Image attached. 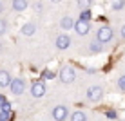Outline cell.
<instances>
[{"label":"cell","mask_w":125,"mask_h":121,"mask_svg":"<svg viewBox=\"0 0 125 121\" xmlns=\"http://www.w3.org/2000/svg\"><path fill=\"white\" fill-rule=\"evenodd\" d=\"M67 116H69V110L63 105H58V107L53 109V119L54 121H65Z\"/></svg>","instance_id":"obj_7"},{"label":"cell","mask_w":125,"mask_h":121,"mask_svg":"<svg viewBox=\"0 0 125 121\" xmlns=\"http://www.w3.org/2000/svg\"><path fill=\"white\" fill-rule=\"evenodd\" d=\"M45 90H47V87H45V83H44V80H40V81H34V83L31 85V94L34 98H42L45 94Z\"/></svg>","instance_id":"obj_6"},{"label":"cell","mask_w":125,"mask_h":121,"mask_svg":"<svg viewBox=\"0 0 125 121\" xmlns=\"http://www.w3.org/2000/svg\"><path fill=\"white\" fill-rule=\"evenodd\" d=\"M51 2H53V4H58V2H62V0H51Z\"/></svg>","instance_id":"obj_27"},{"label":"cell","mask_w":125,"mask_h":121,"mask_svg":"<svg viewBox=\"0 0 125 121\" xmlns=\"http://www.w3.org/2000/svg\"><path fill=\"white\" fill-rule=\"evenodd\" d=\"M54 45H56V49L60 51H65L71 47V38L67 36V34H60V36H56V40H54Z\"/></svg>","instance_id":"obj_8"},{"label":"cell","mask_w":125,"mask_h":121,"mask_svg":"<svg viewBox=\"0 0 125 121\" xmlns=\"http://www.w3.org/2000/svg\"><path fill=\"white\" fill-rule=\"evenodd\" d=\"M74 22H76V20L73 18V16H63L62 22H60V27H62L63 31H67V29H73V27H74Z\"/></svg>","instance_id":"obj_10"},{"label":"cell","mask_w":125,"mask_h":121,"mask_svg":"<svg viewBox=\"0 0 125 121\" xmlns=\"http://www.w3.org/2000/svg\"><path fill=\"white\" fill-rule=\"evenodd\" d=\"M34 11H36V13H42V11H44V4H42V2H36V4H34Z\"/></svg>","instance_id":"obj_23"},{"label":"cell","mask_w":125,"mask_h":121,"mask_svg":"<svg viewBox=\"0 0 125 121\" xmlns=\"http://www.w3.org/2000/svg\"><path fill=\"white\" fill-rule=\"evenodd\" d=\"M89 51H91V53H94V54H98V53H102V51H103V45H102L98 40H94V42H91V44H89Z\"/></svg>","instance_id":"obj_13"},{"label":"cell","mask_w":125,"mask_h":121,"mask_svg":"<svg viewBox=\"0 0 125 121\" xmlns=\"http://www.w3.org/2000/svg\"><path fill=\"white\" fill-rule=\"evenodd\" d=\"M42 78H44V80H54V78H56V74H54L53 71H49V69H47V71L42 72Z\"/></svg>","instance_id":"obj_19"},{"label":"cell","mask_w":125,"mask_h":121,"mask_svg":"<svg viewBox=\"0 0 125 121\" xmlns=\"http://www.w3.org/2000/svg\"><path fill=\"white\" fill-rule=\"evenodd\" d=\"M120 33H122V38H123V40H125V24L122 25V29H120Z\"/></svg>","instance_id":"obj_25"},{"label":"cell","mask_w":125,"mask_h":121,"mask_svg":"<svg viewBox=\"0 0 125 121\" xmlns=\"http://www.w3.org/2000/svg\"><path fill=\"white\" fill-rule=\"evenodd\" d=\"M6 103H7L6 96H2V94H0V107H2V105H6Z\"/></svg>","instance_id":"obj_24"},{"label":"cell","mask_w":125,"mask_h":121,"mask_svg":"<svg viewBox=\"0 0 125 121\" xmlns=\"http://www.w3.org/2000/svg\"><path fill=\"white\" fill-rule=\"evenodd\" d=\"M34 31H36V25H34L33 22H27L22 25V29H20V33L24 34V36H31V34H34Z\"/></svg>","instance_id":"obj_9"},{"label":"cell","mask_w":125,"mask_h":121,"mask_svg":"<svg viewBox=\"0 0 125 121\" xmlns=\"http://www.w3.org/2000/svg\"><path fill=\"white\" fill-rule=\"evenodd\" d=\"M76 31V34H80V36H85V34H89V31H91V24L87 22V20H82L78 18L74 22V27H73Z\"/></svg>","instance_id":"obj_5"},{"label":"cell","mask_w":125,"mask_h":121,"mask_svg":"<svg viewBox=\"0 0 125 121\" xmlns=\"http://www.w3.org/2000/svg\"><path fill=\"white\" fill-rule=\"evenodd\" d=\"M0 51H2V42H0Z\"/></svg>","instance_id":"obj_28"},{"label":"cell","mask_w":125,"mask_h":121,"mask_svg":"<svg viewBox=\"0 0 125 121\" xmlns=\"http://www.w3.org/2000/svg\"><path fill=\"white\" fill-rule=\"evenodd\" d=\"M118 89L122 90V92H125V74L118 78Z\"/></svg>","instance_id":"obj_21"},{"label":"cell","mask_w":125,"mask_h":121,"mask_svg":"<svg viewBox=\"0 0 125 121\" xmlns=\"http://www.w3.org/2000/svg\"><path fill=\"white\" fill-rule=\"evenodd\" d=\"M9 90L15 96H20V94L25 90V81L22 80V78H15V80H11V83H9Z\"/></svg>","instance_id":"obj_4"},{"label":"cell","mask_w":125,"mask_h":121,"mask_svg":"<svg viewBox=\"0 0 125 121\" xmlns=\"http://www.w3.org/2000/svg\"><path fill=\"white\" fill-rule=\"evenodd\" d=\"M2 11H4V2L0 0V13H2Z\"/></svg>","instance_id":"obj_26"},{"label":"cell","mask_w":125,"mask_h":121,"mask_svg":"<svg viewBox=\"0 0 125 121\" xmlns=\"http://www.w3.org/2000/svg\"><path fill=\"white\" fill-rule=\"evenodd\" d=\"M71 121H87V116H85L82 110H76V112L71 114Z\"/></svg>","instance_id":"obj_14"},{"label":"cell","mask_w":125,"mask_h":121,"mask_svg":"<svg viewBox=\"0 0 125 121\" xmlns=\"http://www.w3.org/2000/svg\"><path fill=\"white\" fill-rule=\"evenodd\" d=\"M105 116H107L109 119H116V118H118V114H116L114 110H107V112H105Z\"/></svg>","instance_id":"obj_22"},{"label":"cell","mask_w":125,"mask_h":121,"mask_svg":"<svg viewBox=\"0 0 125 121\" xmlns=\"http://www.w3.org/2000/svg\"><path fill=\"white\" fill-rule=\"evenodd\" d=\"M102 98H103V89L100 87V85H93V87H89V90H87V99H89V101L96 103V101H100Z\"/></svg>","instance_id":"obj_3"},{"label":"cell","mask_w":125,"mask_h":121,"mask_svg":"<svg viewBox=\"0 0 125 121\" xmlns=\"http://www.w3.org/2000/svg\"><path fill=\"white\" fill-rule=\"evenodd\" d=\"M113 36H114V31L109 25H102L96 31V40L100 42V44H109V42L113 40Z\"/></svg>","instance_id":"obj_1"},{"label":"cell","mask_w":125,"mask_h":121,"mask_svg":"<svg viewBox=\"0 0 125 121\" xmlns=\"http://www.w3.org/2000/svg\"><path fill=\"white\" fill-rule=\"evenodd\" d=\"M58 76H60V81H62V83H73L74 78H76V71H74V67L65 65L62 71L58 72Z\"/></svg>","instance_id":"obj_2"},{"label":"cell","mask_w":125,"mask_h":121,"mask_svg":"<svg viewBox=\"0 0 125 121\" xmlns=\"http://www.w3.org/2000/svg\"><path fill=\"white\" fill-rule=\"evenodd\" d=\"M125 7V0H113V9L114 11H122Z\"/></svg>","instance_id":"obj_17"},{"label":"cell","mask_w":125,"mask_h":121,"mask_svg":"<svg viewBox=\"0 0 125 121\" xmlns=\"http://www.w3.org/2000/svg\"><path fill=\"white\" fill-rule=\"evenodd\" d=\"M80 18H82V20H87V22H91V18H93L91 9H83V11H80Z\"/></svg>","instance_id":"obj_16"},{"label":"cell","mask_w":125,"mask_h":121,"mask_svg":"<svg viewBox=\"0 0 125 121\" xmlns=\"http://www.w3.org/2000/svg\"><path fill=\"white\" fill-rule=\"evenodd\" d=\"M11 7L15 11H25V9H27V0H13Z\"/></svg>","instance_id":"obj_11"},{"label":"cell","mask_w":125,"mask_h":121,"mask_svg":"<svg viewBox=\"0 0 125 121\" xmlns=\"http://www.w3.org/2000/svg\"><path fill=\"white\" fill-rule=\"evenodd\" d=\"M11 118H13V112L0 110V121H11Z\"/></svg>","instance_id":"obj_18"},{"label":"cell","mask_w":125,"mask_h":121,"mask_svg":"<svg viewBox=\"0 0 125 121\" xmlns=\"http://www.w3.org/2000/svg\"><path fill=\"white\" fill-rule=\"evenodd\" d=\"M6 33H7V22L4 18H0V36H4Z\"/></svg>","instance_id":"obj_20"},{"label":"cell","mask_w":125,"mask_h":121,"mask_svg":"<svg viewBox=\"0 0 125 121\" xmlns=\"http://www.w3.org/2000/svg\"><path fill=\"white\" fill-rule=\"evenodd\" d=\"M11 83V76L7 71H0V87H9Z\"/></svg>","instance_id":"obj_12"},{"label":"cell","mask_w":125,"mask_h":121,"mask_svg":"<svg viewBox=\"0 0 125 121\" xmlns=\"http://www.w3.org/2000/svg\"><path fill=\"white\" fill-rule=\"evenodd\" d=\"M91 6H93V0H78V7H80V11H83V9H91Z\"/></svg>","instance_id":"obj_15"}]
</instances>
